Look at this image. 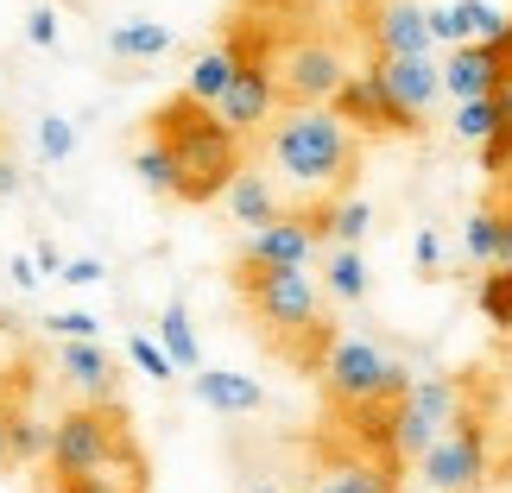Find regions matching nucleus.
Here are the masks:
<instances>
[{
    "instance_id": "9b49d317",
    "label": "nucleus",
    "mask_w": 512,
    "mask_h": 493,
    "mask_svg": "<svg viewBox=\"0 0 512 493\" xmlns=\"http://www.w3.org/2000/svg\"><path fill=\"white\" fill-rule=\"evenodd\" d=\"M215 114H222V127L234 133V140H247V133L272 127V114H279V83H272V64H266L260 51H241V64H234V83L222 89Z\"/></svg>"
},
{
    "instance_id": "58836bf2",
    "label": "nucleus",
    "mask_w": 512,
    "mask_h": 493,
    "mask_svg": "<svg viewBox=\"0 0 512 493\" xmlns=\"http://www.w3.org/2000/svg\"><path fill=\"white\" fill-rule=\"evenodd\" d=\"M19 190H26V171H19L7 152H0V203H7V196H19Z\"/></svg>"
},
{
    "instance_id": "f8f14e48",
    "label": "nucleus",
    "mask_w": 512,
    "mask_h": 493,
    "mask_svg": "<svg viewBox=\"0 0 512 493\" xmlns=\"http://www.w3.org/2000/svg\"><path fill=\"white\" fill-rule=\"evenodd\" d=\"M380 83L399 95V102L411 108V114H430L437 108V95H443V64L430 51H405V57H373L367 64Z\"/></svg>"
},
{
    "instance_id": "412c9836",
    "label": "nucleus",
    "mask_w": 512,
    "mask_h": 493,
    "mask_svg": "<svg viewBox=\"0 0 512 493\" xmlns=\"http://www.w3.org/2000/svg\"><path fill=\"white\" fill-rule=\"evenodd\" d=\"M234 64H241V45L196 51L190 70H184V95H190V102H203V108H215V102H222V89L234 83Z\"/></svg>"
},
{
    "instance_id": "c85d7f7f",
    "label": "nucleus",
    "mask_w": 512,
    "mask_h": 493,
    "mask_svg": "<svg viewBox=\"0 0 512 493\" xmlns=\"http://www.w3.org/2000/svg\"><path fill=\"white\" fill-rule=\"evenodd\" d=\"M7 449H13V462H45L51 456V424L26 418V411H7Z\"/></svg>"
},
{
    "instance_id": "6ab92c4d",
    "label": "nucleus",
    "mask_w": 512,
    "mask_h": 493,
    "mask_svg": "<svg viewBox=\"0 0 512 493\" xmlns=\"http://www.w3.org/2000/svg\"><path fill=\"white\" fill-rule=\"evenodd\" d=\"M468 266H512V209H475L462 222Z\"/></svg>"
},
{
    "instance_id": "1a4fd4ad",
    "label": "nucleus",
    "mask_w": 512,
    "mask_h": 493,
    "mask_svg": "<svg viewBox=\"0 0 512 493\" xmlns=\"http://www.w3.org/2000/svg\"><path fill=\"white\" fill-rule=\"evenodd\" d=\"M418 481H424L430 493H456V487L487 481V443H481V424L468 418V411L418 456Z\"/></svg>"
},
{
    "instance_id": "423d86ee",
    "label": "nucleus",
    "mask_w": 512,
    "mask_h": 493,
    "mask_svg": "<svg viewBox=\"0 0 512 493\" xmlns=\"http://www.w3.org/2000/svg\"><path fill=\"white\" fill-rule=\"evenodd\" d=\"M266 64H272V83H279V102H291V108H329L336 89L348 83L342 45H336V38H317V32L291 38V45L272 51Z\"/></svg>"
},
{
    "instance_id": "ddd939ff",
    "label": "nucleus",
    "mask_w": 512,
    "mask_h": 493,
    "mask_svg": "<svg viewBox=\"0 0 512 493\" xmlns=\"http://www.w3.org/2000/svg\"><path fill=\"white\" fill-rule=\"evenodd\" d=\"M500 83H506V57H500V45H481V38H468V45H449V57H443V95H449V102L494 95Z\"/></svg>"
},
{
    "instance_id": "7ed1b4c3",
    "label": "nucleus",
    "mask_w": 512,
    "mask_h": 493,
    "mask_svg": "<svg viewBox=\"0 0 512 493\" xmlns=\"http://www.w3.org/2000/svg\"><path fill=\"white\" fill-rule=\"evenodd\" d=\"M266 159L298 190H336L361 171V133L336 108H285L266 127Z\"/></svg>"
},
{
    "instance_id": "4be33fe9",
    "label": "nucleus",
    "mask_w": 512,
    "mask_h": 493,
    "mask_svg": "<svg viewBox=\"0 0 512 493\" xmlns=\"http://www.w3.org/2000/svg\"><path fill=\"white\" fill-rule=\"evenodd\" d=\"M159 348L177 361V373H196V367H203V342H196V323H190V304L184 298H171L159 310Z\"/></svg>"
},
{
    "instance_id": "9d476101",
    "label": "nucleus",
    "mask_w": 512,
    "mask_h": 493,
    "mask_svg": "<svg viewBox=\"0 0 512 493\" xmlns=\"http://www.w3.org/2000/svg\"><path fill=\"white\" fill-rule=\"evenodd\" d=\"M323 247H329L323 209H285L279 222H266V228L247 234L241 260H247V266H310Z\"/></svg>"
},
{
    "instance_id": "a211bd4d",
    "label": "nucleus",
    "mask_w": 512,
    "mask_h": 493,
    "mask_svg": "<svg viewBox=\"0 0 512 493\" xmlns=\"http://www.w3.org/2000/svg\"><path fill=\"white\" fill-rule=\"evenodd\" d=\"M57 373L76 386V392H89V399H114V354L102 342H57Z\"/></svg>"
},
{
    "instance_id": "a878e982",
    "label": "nucleus",
    "mask_w": 512,
    "mask_h": 493,
    "mask_svg": "<svg viewBox=\"0 0 512 493\" xmlns=\"http://www.w3.org/2000/svg\"><path fill=\"white\" fill-rule=\"evenodd\" d=\"M456 140H468V146H481V140H494L500 133V102L494 95H468V102H456Z\"/></svg>"
},
{
    "instance_id": "c03bdc74",
    "label": "nucleus",
    "mask_w": 512,
    "mask_h": 493,
    "mask_svg": "<svg viewBox=\"0 0 512 493\" xmlns=\"http://www.w3.org/2000/svg\"><path fill=\"white\" fill-rule=\"evenodd\" d=\"M456 493H494V487H487V481H475V487H456Z\"/></svg>"
},
{
    "instance_id": "0eeeda50",
    "label": "nucleus",
    "mask_w": 512,
    "mask_h": 493,
    "mask_svg": "<svg viewBox=\"0 0 512 493\" xmlns=\"http://www.w3.org/2000/svg\"><path fill=\"white\" fill-rule=\"evenodd\" d=\"M329 108H336L354 133H373V140H418L424 133V114H411L373 70H348V83L336 89Z\"/></svg>"
},
{
    "instance_id": "a18cd8bd",
    "label": "nucleus",
    "mask_w": 512,
    "mask_h": 493,
    "mask_svg": "<svg viewBox=\"0 0 512 493\" xmlns=\"http://www.w3.org/2000/svg\"><path fill=\"white\" fill-rule=\"evenodd\" d=\"M310 7H342V0H310Z\"/></svg>"
},
{
    "instance_id": "20e7f679",
    "label": "nucleus",
    "mask_w": 512,
    "mask_h": 493,
    "mask_svg": "<svg viewBox=\"0 0 512 493\" xmlns=\"http://www.w3.org/2000/svg\"><path fill=\"white\" fill-rule=\"evenodd\" d=\"M51 475H95V468H121V475H146L140 462V443L127 437V418L114 399H95V405H76L51 424Z\"/></svg>"
},
{
    "instance_id": "f03ea898",
    "label": "nucleus",
    "mask_w": 512,
    "mask_h": 493,
    "mask_svg": "<svg viewBox=\"0 0 512 493\" xmlns=\"http://www.w3.org/2000/svg\"><path fill=\"white\" fill-rule=\"evenodd\" d=\"M152 140L177 165V203H215L228 190V177L241 171V140L222 127V114L190 102V95H171L152 114Z\"/></svg>"
},
{
    "instance_id": "72a5a7b5",
    "label": "nucleus",
    "mask_w": 512,
    "mask_h": 493,
    "mask_svg": "<svg viewBox=\"0 0 512 493\" xmlns=\"http://www.w3.org/2000/svg\"><path fill=\"white\" fill-rule=\"evenodd\" d=\"M443 260H449V247H443V234H437V228H418V234H411V266H418L424 279H437Z\"/></svg>"
},
{
    "instance_id": "473e14b6",
    "label": "nucleus",
    "mask_w": 512,
    "mask_h": 493,
    "mask_svg": "<svg viewBox=\"0 0 512 493\" xmlns=\"http://www.w3.org/2000/svg\"><path fill=\"white\" fill-rule=\"evenodd\" d=\"M45 335H57V342H95V335H102V317H95V310H51Z\"/></svg>"
},
{
    "instance_id": "39448f33",
    "label": "nucleus",
    "mask_w": 512,
    "mask_h": 493,
    "mask_svg": "<svg viewBox=\"0 0 512 493\" xmlns=\"http://www.w3.org/2000/svg\"><path fill=\"white\" fill-rule=\"evenodd\" d=\"M317 380L329 392V405L336 411H354V405H392V399H405V386H411V373L399 354H386L373 335H336L323 354V367H317Z\"/></svg>"
},
{
    "instance_id": "37998d69",
    "label": "nucleus",
    "mask_w": 512,
    "mask_h": 493,
    "mask_svg": "<svg viewBox=\"0 0 512 493\" xmlns=\"http://www.w3.org/2000/svg\"><path fill=\"white\" fill-rule=\"evenodd\" d=\"M247 493H291V487H279V481H253Z\"/></svg>"
},
{
    "instance_id": "4468645a",
    "label": "nucleus",
    "mask_w": 512,
    "mask_h": 493,
    "mask_svg": "<svg viewBox=\"0 0 512 493\" xmlns=\"http://www.w3.org/2000/svg\"><path fill=\"white\" fill-rule=\"evenodd\" d=\"M190 392L196 405H209L215 418H253V411H266V386L253 380V373H234V367H196L190 373Z\"/></svg>"
},
{
    "instance_id": "f3484780",
    "label": "nucleus",
    "mask_w": 512,
    "mask_h": 493,
    "mask_svg": "<svg viewBox=\"0 0 512 493\" xmlns=\"http://www.w3.org/2000/svg\"><path fill=\"white\" fill-rule=\"evenodd\" d=\"M102 45H108L114 64H159V57L177 51V32L165 26V19L133 13V19H114V26L102 32Z\"/></svg>"
},
{
    "instance_id": "aec40b11",
    "label": "nucleus",
    "mask_w": 512,
    "mask_h": 493,
    "mask_svg": "<svg viewBox=\"0 0 512 493\" xmlns=\"http://www.w3.org/2000/svg\"><path fill=\"white\" fill-rule=\"evenodd\" d=\"M310 493H399V462H380V456H354L323 468V481Z\"/></svg>"
},
{
    "instance_id": "5701e85b",
    "label": "nucleus",
    "mask_w": 512,
    "mask_h": 493,
    "mask_svg": "<svg viewBox=\"0 0 512 493\" xmlns=\"http://www.w3.org/2000/svg\"><path fill=\"white\" fill-rule=\"evenodd\" d=\"M323 291L336 304H361L367 298V260H361V247H336V241H329V253H323Z\"/></svg>"
},
{
    "instance_id": "dca6fc26",
    "label": "nucleus",
    "mask_w": 512,
    "mask_h": 493,
    "mask_svg": "<svg viewBox=\"0 0 512 493\" xmlns=\"http://www.w3.org/2000/svg\"><path fill=\"white\" fill-rule=\"evenodd\" d=\"M222 209H228V222L234 228H266V222H279L285 215V203H279V184L260 171V165H241L228 177V190H222Z\"/></svg>"
},
{
    "instance_id": "2eb2a0df",
    "label": "nucleus",
    "mask_w": 512,
    "mask_h": 493,
    "mask_svg": "<svg viewBox=\"0 0 512 493\" xmlns=\"http://www.w3.org/2000/svg\"><path fill=\"white\" fill-rule=\"evenodd\" d=\"M367 38H373V57L430 51L424 7H418V0H380V7H367Z\"/></svg>"
},
{
    "instance_id": "f704fd0d",
    "label": "nucleus",
    "mask_w": 512,
    "mask_h": 493,
    "mask_svg": "<svg viewBox=\"0 0 512 493\" xmlns=\"http://www.w3.org/2000/svg\"><path fill=\"white\" fill-rule=\"evenodd\" d=\"M57 38H64V26H57V7H32V13H26V45L57 51Z\"/></svg>"
},
{
    "instance_id": "c756f323",
    "label": "nucleus",
    "mask_w": 512,
    "mask_h": 493,
    "mask_svg": "<svg viewBox=\"0 0 512 493\" xmlns=\"http://www.w3.org/2000/svg\"><path fill=\"white\" fill-rule=\"evenodd\" d=\"M32 133H38V159H45V165H64L76 152V121H70V114H38Z\"/></svg>"
},
{
    "instance_id": "2f4dec72",
    "label": "nucleus",
    "mask_w": 512,
    "mask_h": 493,
    "mask_svg": "<svg viewBox=\"0 0 512 493\" xmlns=\"http://www.w3.org/2000/svg\"><path fill=\"white\" fill-rule=\"evenodd\" d=\"M127 361L140 367L152 386H171V380H177V361L159 348V335H133V342H127Z\"/></svg>"
},
{
    "instance_id": "bb28decb",
    "label": "nucleus",
    "mask_w": 512,
    "mask_h": 493,
    "mask_svg": "<svg viewBox=\"0 0 512 493\" xmlns=\"http://www.w3.org/2000/svg\"><path fill=\"white\" fill-rule=\"evenodd\" d=\"M133 177H140V190H152V196H177V165L159 140H146L133 152Z\"/></svg>"
},
{
    "instance_id": "7c9ffc66",
    "label": "nucleus",
    "mask_w": 512,
    "mask_h": 493,
    "mask_svg": "<svg viewBox=\"0 0 512 493\" xmlns=\"http://www.w3.org/2000/svg\"><path fill=\"white\" fill-rule=\"evenodd\" d=\"M57 493H146V475H121V468H95V475H64Z\"/></svg>"
},
{
    "instance_id": "c9c22d12",
    "label": "nucleus",
    "mask_w": 512,
    "mask_h": 493,
    "mask_svg": "<svg viewBox=\"0 0 512 493\" xmlns=\"http://www.w3.org/2000/svg\"><path fill=\"white\" fill-rule=\"evenodd\" d=\"M424 26H430V45H468L462 38V19H456V7H424Z\"/></svg>"
},
{
    "instance_id": "cd10ccee",
    "label": "nucleus",
    "mask_w": 512,
    "mask_h": 493,
    "mask_svg": "<svg viewBox=\"0 0 512 493\" xmlns=\"http://www.w3.org/2000/svg\"><path fill=\"white\" fill-rule=\"evenodd\" d=\"M481 317L494 329H512V266H487L481 272V291H475Z\"/></svg>"
},
{
    "instance_id": "ea45409f",
    "label": "nucleus",
    "mask_w": 512,
    "mask_h": 493,
    "mask_svg": "<svg viewBox=\"0 0 512 493\" xmlns=\"http://www.w3.org/2000/svg\"><path fill=\"white\" fill-rule=\"evenodd\" d=\"M32 260H38V272H45V279H57V272H64V253H57V241H38Z\"/></svg>"
},
{
    "instance_id": "f257e3e1",
    "label": "nucleus",
    "mask_w": 512,
    "mask_h": 493,
    "mask_svg": "<svg viewBox=\"0 0 512 493\" xmlns=\"http://www.w3.org/2000/svg\"><path fill=\"white\" fill-rule=\"evenodd\" d=\"M234 291H241L247 317L260 323V335L272 348H285L291 361L323 367L329 354V323H323V291L310 279V266H247L234 260Z\"/></svg>"
},
{
    "instance_id": "b1692460",
    "label": "nucleus",
    "mask_w": 512,
    "mask_h": 493,
    "mask_svg": "<svg viewBox=\"0 0 512 493\" xmlns=\"http://www.w3.org/2000/svg\"><path fill=\"white\" fill-rule=\"evenodd\" d=\"M367 228H373V209L361 203V196H329V203H323V234L336 247H361Z\"/></svg>"
},
{
    "instance_id": "6e6552de",
    "label": "nucleus",
    "mask_w": 512,
    "mask_h": 493,
    "mask_svg": "<svg viewBox=\"0 0 512 493\" xmlns=\"http://www.w3.org/2000/svg\"><path fill=\"white\" fill-rule=\"evenodd\" d=\"M456 418H462V386L443 380V373H424V380H411L405 399H399V430H392V443H399V456L418 462Z\"/></svg>"
},
{
    "instance_id": "393cba45",
    "label": "nucleus",
    "mask_w": 512,
    "mask_h": 493,
    "mask_svg": "<svg viewBox=\"0 0 512 493\" xmlns=\"http://www.w3.org/2000/svg\"><path fill=\"white\" fill-rule=\"evenodd\" d=\"M456 7V19H462V38H481V45H500L506 38V7L500 0H449Z\"/></svg>"
},
{
    "instance_id": "e433bc0d",
    "label": "nucleus",
    "mask_w": 512,
    "mask_h": 493,
    "mask_svg": "<svg viewBox=\"0 0 512 493\" xmlns=\"http://www.w3.org/2000/svg\"><path fill=\"white\" fill-rule=\"evenodd\" d=\"M57 279L83 291V285H102V279H108V266L95 260V253H76V260H64V272H57Z\"/></svg>"
},
{
    "instance_id": "a19ab883",
    "label": "nucleus",
    "mask_w": 512,
    "mask_h": 493,
    "mask_svg": "<svg viewBox=\"0 0 512 493\" xmlns=\"http://www.w3.org/2000/svg\"><path fill=\"white\" fill-rule=\"evenodd\" d=\"M13 462V449H7V411H0V468Z\"/></svg>"
},
{
    "instance_id": "4c0bfd02",
    "label": "nucleus",
    "mask_w": 512,
    "mask_h": 493,
    "mask_svg": "<svg viewBox=\"0 0 512 493\" xmlns=\"http://www.w3.org/2000/svg\"><path fill=\"white\" fill-rule=\"evenodd\" d=\"M7 279H13V291H38V279H45V272H38L32 253H13V260H7Z\"/></svg>"
},
{
    "instance_id": "79ce46f5",
    "label": "nucleus",
    "mask_w": 512,
    "mask_h": 493,
    "mask_svg": "<svg viewBox=\"0 0 512 493\" xmlns=\"http://www.w3.org/2000/svg\"><path fill=\"white\" fill-rule=\"evenodd\" d=\"M500 57H506V76H512V19H506V38H500Z\"/></svg>"
}]
</instances>
